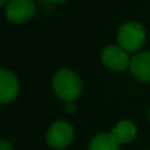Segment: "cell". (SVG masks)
<instances>
[{
	"label": "cell",
	"mask_w": 150,
	"mask_h": 150,
	"mask_svg": "<svg viewBox=\"0 0 150 150\" xmlns=\"http://www.w3.org/2000/svg\"><path fill=\"white\" fill-rule=\"evenodd\" d=\"M101 61L108 69L113 71H122L130 66L128 52L116 45H108L101 53Z\"/></svg>",
	"instance_id": "5"
},
{
	"label": "cell",
	"mask_w": 150,
	"mask_h": 150,
	"mask_svg": "<svg viewBox=\"0 0 150 150\" xmlns=\"http://www.w3.org/2000/svg\"><path fill=\"white\" fill-rule=\"evenodd\" d=\"M47 1H50V3H63V1H66V0H47Z\"/></svg>",
	"instance_id": "13"
},
{
	"label": "cell",
	"mask_w": 150,
	"mask_h": 150,
	"mask_svg": "<svg viewBox=\"0 0 150 150\" xmlns=\"http://www.w3.org/2000/svg\"><path fill=\"white\" fill-rule=\"evenodd\" d=\"M53 88L61 100L71 103L79 98L82 92V80L70 69H61L53 78Z\"/></svg>",
	"instance_id": "1"
},
{
	"label": "cell",
	"mask_w": 150,
	"mask_h": 150,
	"mask_svg": "<svg viewBox=\"0 0 150 150\" xmlns=\"http://www.w3.org/2000/svg\"><path fill=\"white\" fill-rule=\"evenodd\" d=\"M146 32L145 28L140 23L128 21L120 26L117 32V42L119 46L122 47L125 52H136L141 49L145 44Z\"/></svg>",
	"instance_id": "2"
},
{
	"label": "cell",
	"mask_w": 150,
	"mask_h": 150,
	"mask_svg": "<svg viewBox=\"0 0 150 150\" xmlns=\"http://www.w3.org/2000/svg\"><path fill=\"white\" fill-rule=\"evenodd\" d=\"M148 117H149V121H150V109H149V115H148Z\"/></svg>",
	"instance_id": "14"
},
{
	"label": "cell",
	"mask_w": 150,
	"mask_h": 150,
	"mask_svg": "<svg viewBox=\"0 0 150 150\" xmlns=\"http://www.w3.org/2000/svg\"><path fill=\"white\" fill-rule=\"evenodd\" d=\"M5 17L13 24H23L34 16L36 5L33 0H9L4 8Z\"/></svg>",
	"instance_id": "3"
},
{
	"label": "cell",
	"mask_w": 150,
	"mask_h": 150,
	"mask_svg": "<svg viewBox=\"0 0 150 150\" xmlns=\"http://www.w3.org/2000/svg\"><path fill=\"white\" fill-rule=\"evenodd\" d=\"M130 71L138 80L150 83V50L141 52L130 59Z\"/></svg>",
	"instance_id": "7"
},
{
	"label": "cell",
	"mask_w": 150,
	"mask_h": 150,
	"mask_svg": "<svg viewBox=\"0 0 150 150\" xmlns=\"http://www.w3.org/2000/svg\"><path fill=\"white\" fill-rule=\"evenodd\" d=\"M0 150H13V146L9 141L0 140Z\"/></svg>",
	"instance_id": "11"
},
{
	"label": "cell",
	"mask_w": 150,
	"mask_h": 150,
	"mask_svg": "<svg viewBox=\"0 0 150 150\" xmlns=\"http://www.w3.org/2000/svg\"><path fill=\"white\" fill-rule=\"evenodd\" d=\"M136 134H137V127L134 125V122L129 121V120H121V121H119L111 132L112 138L119 145L129 144L130 141L134 140Z\"/></svg>",
	"instance_id": "8"
},
{
	"label": "cell",
	"mask_w": 150,
	"mask_h": 150,
	"mask_svg": "<svg viewBox=\"0 0 150 150\" xmlns=\"http://www.w3.org/2000/svg\"><path fill=\"white\" fill-rule=\"evenodd\" d=\"M74 138V128L66 121H55L47 129L46 141L54 149H65Z\"/></svg>",
	"instance_id": "4"
},
{
	"label": "cell",
	"mask_w": 150,
	"mask_h": 150,
	"mask_svg": "<svg viewBox=\"0 0 150 150\" xmlns=\"http://www.w3.org/2000/svg\"><path fill=\"white\" fill-rule=\"evenodd\" d=\"M65 112L66 113H74L75 111H76V105H75V103L74 101H71V103H65Z\"/></svg>",
	"instance_id": "10"
},
{
	"label": "cell",
	"mask_w": 150,
	"mask_h": 150,
	"mask_svg": "<svg viewBox=\"0 0 150 150\" xmlns=\"http://www.w3.org/2000/svg\"><path fill=\"white\" fill-rule=\"evenodd\" d=\"M119 146L111 133H99L91 140L88 150H120Z\"/></svg>",
	"instance_id": "9"
},
{
	"label": "cell",
	"mask_w": 150,
	"mask_h": 150,
	"mask_svg": "<svg viewBox=\"0 0 150 150\" xmlns=\"http://www.w3.org/2000/svg\"><path fill=\"white\" fill-rule=\"evenodd\" d=\"M18 93V82L16 75L7 69H0V103H11Z\"/></svg>",
	"instance_id": "6"
},
{
	"label": "cell",
	"mask_w": 150,
	"mask_h": 150,
	"mask_svg": "<svg viewBox=\"0 0 150 150\" xmlns=\"http://www.w3.org/2000/svg\"><path fill=\"white\" fill-rule=\"evenodd\" d=\"M7 3H8V0H0V8L4 7V5H7Z\"/></svg>",
	"instance_id": "12"
}]
</instances>
